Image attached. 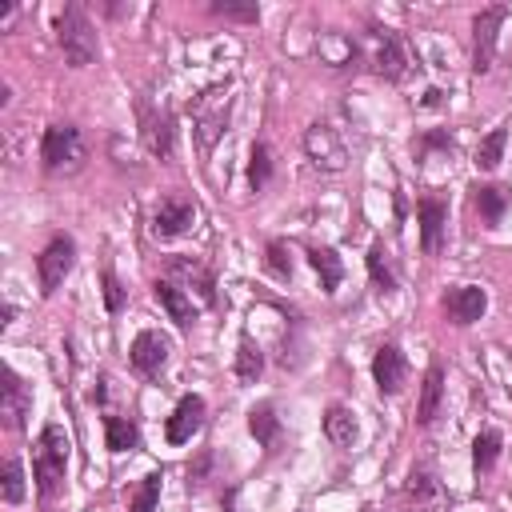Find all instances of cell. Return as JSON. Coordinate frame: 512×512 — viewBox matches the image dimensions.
Wrapping results in <instances>:
<instances>
[{
	"instance_id": "1",
	"label": "cell",
	"mask_w": 512,
	"mask_h": 512,
	"mask_svg": "<svg viewBox=\"0 0 512 512\" xmlns=\"http://www.w3.org/2000/svg\"><path fill=\"white\" fill-rule=\"evenodd\" d=\"M32 476H36V488L44 500H52L60 488H64V476H68V436L60 424H44L36 444H32Z\"/></svg>"
},
{
	"instance_id": "2",
	"label": "cell",
	"mask_w": 512,
	"mask_h": 512,
	"mask_svg": "<svg viewBox=\"0 0 512 512\" xmlns=\"http://www.w3.org/2000/svg\"><path fill=\"white\" fill-rule=\"evenodd\" d=\"M56 40H60V52L72 68H88L96 56H100V44H96V32L84 16L80 4H68L60 16H56Z\"/></svg>"
},
{
	"instance_id": "3",
	"label": "cell",
	"mask_w": 512,
	"mask_h": 512,
	"mask_svg": "<svg viewBox=\"0 0 512 512\" xmlns=\"http://www.w3.org/2000/svg\"><path fill=\"white\" fill-rule=\"evenodd\" d=\"M360 52H364V64L380 76V80H404L408 72V52L400 44V36L392 28H380V24H368L364 28V40H360Z\"/></svg>"
},
{
	"instance_id": "4",
	"label": "cell",
	"mask_w": 512,
	"mask_h": 512,
	"mask_svg": "<svg viewBox=\"0 0 512 512\" xmlns=\"http://www.w3.org/2000/svg\"><path fill=\"white\" fill-rule=\"evenodd\" d=\"M40 160L48 172H76L84 164V140L76 124H48L40 140Z\"/></svg>"
},
{
	"instance_id": "5",
	"label": "cell",
	"mask_w": 512,
	"mask_h": 512,
	"mask_svg": "<svg viewBox=\"0 0 512 512\" xmlns=\"http://www.w3.org/2000/svg\"><path fill=\"white\" fill-rule=\"evenodd\" d=\"M304 156L320 172H344V164H348V148L336 136V128H328V124H308L304 128Z\"/></svg>"
},
{
	"instance_id": "6",
	"label": "cell",
	"mask_w": 512,
	"mask_h": 512,
	"mask_svg": "<svg viewBox=\"0 0 512 512\" xmlns=\"http://www.w3.org/2000/svg\"><path fill=\"white\" fill-rule=\"evenodd\" d=\"M72 264H76V244H72V236H52V240L44 244V252L36 256L40 292L52 296V292L64 284V276L72 272Z\"/></svg>"
},
{
	"instance_id": "7",
	"label": "cell",
	"mask_w": 512,
	"mask_h": 512,
	"mask_svg": "<svg viewBox=\"0 0 512 512\" xmlns=\"http://www.w3.org/2000/svg\"><path fill=\"white\" fill-rule=\"evenodd\" d=\"M504 20H508L504 4H492V8L476 12V20H472V68L476 72L492 68V60H496V32H500Z\"/></svg>"
},
{
	"instance_id": "8",
	"label": "cell",
	"mask_w": 512,
	"mask_h": 512,
	"mask_svg": "<svg viewBox=\"0 0 512 512\" xmlns=\"http://www.w3.org/2000/svg\"><path fill=\"white\" fill-rule=\"evenodd\" d=\"M164 280H172L176 288H184V292H196L204 304H216V280H212V272L200 264V260H188V256H172L168 260V276Z\"/></svg>"
},
{
	"instance_id": "9",
	"label": "cell",
	"mask_w": 512,
	"mask_h": 512,
	"mask_svg": "<svg viewBox=\"0 0 512 512\" xmlns=\"http://www.w3.org/2000/svg\"><path fill=\"white\" fill-rule=\"evenodd\" d=\"M484 308H488V296L480 284H456L444 292V316L452 324H476L484 316Z\"/></svg>"
},
{
	"instance_id": "10",
	"label": "cell",
	"mask_w": 512,
	"mask_h": 512,
	"mask_svg": "<svg viewBox=\"0 0 512 512\" xmlns=\"http://www.w3.org/2000/svg\"><path fill=\"white\" fill-rule=\"evenodd\" d=\"M372 380H376V388H380L384 396H396V392L404 388V380H408V360H404V352H400L396 344H380V348H376V356H372Z\"/></svg>"
},
{
	"instance_id": "11",
	"label": "cell",
	"mask_w": 512,
	"mask_h": 512,
	"mask_svg": "<svg viewBox=\"0 0 512 512\" xmlns=\"http://www.w3.org/2000/svg\"><path fill=\"white\" fill-rule=\"evenodd\" d=\"M168 352H172L168 336H160V332H140V336L132 340V348H128V360H132V368H136L140 376H160V368L168 364Z\"/></svg>"
},
{
	"instance_id": "12",
	"label": "cell",
	"mask_w": 512,
	"mask_h": 512,
	"mask_svg": "<svg viewBox=\"0 0 512 512\" xmlns=\"http://www.w3.org/2000/svg\"><path fill=\"white\" fill-rule=\"evenodd\" d=\"M196 224V208L184 200V196H164L152 212V232L156 236H180Z\"/></svg>"
},
{
	"instance_id": "13",
	"label": "cell",
	"mask_w": 512,
	"mask_h": 512,
	"mask_svg": "<svg viewBox=\"0 0 512 512\" xmlns=\"http://www.w3.org/2000/svg\"><path fill=\"white\" fill-rule=\"evenodd\" d=\"M204 424V400L200 396H180V404L172 408L168 424H164V436L168 444H188Z\"/></svg>"
},
{
	"instance_id": "14",
	"label": "cell",
	"mask_w": 512,
	"mask_h": 512,
	"mask_svg": "<svg viewBox=\"0 0 512 512\" xmlns=\"http://www.w3.org/2000/svg\"><path fill=\"white\" fill-rule=\"evenodd\" d=\"M416 216H420V244H424L428 256H436L440 244H444V224H448V208H444V200L424 196V200L416 204Z\"/></svg>"
},
{
	"instance_id": "15",
	"label": "cell",
	"mask_w": 512,
	"mask_h": 512,
	"mask_svg": "<svg viewBox=\"0 0 512 512\" xmlns=\"http://www.w3.org/2000/svg\"><path fill=\"white\" fill-rule=\"evenodd\" d=\"M28 408H32V396H28L24 380H20L12 368H4V396H0V416H4V424H8V428H24Z\"/></svg>"
},
{
	"instance_id": "16",
	"label": "cell",
	"mask_w": 512,
	"mask_h": 512,
	"mask_svg": "<svg viewBox=\"0 0 512 512\" xmlns=\"http://www.w3.org/2000/svg\"><path fill=\"white\" fill-rule=\"evenodd\" d=\"M152 296L160 300V308L168 312V320H176V328H192L196 308H192V296L184 288H176L172 280H156L152 284Z\"/></svg>"
},
{
	"instance_id": "17",
	"label": "cell",
	"mask_w": 512,
	"mask_h": 512,
	"mask_svg": "<svg viewBox=\"0 0 512 512\" xmlns=\"http://www.w3.org/2000/svg\"><path fill=\"white\" fill-rule=\"evenodd\" d=\"M144 144H148L152 156L168 160L172 148H176V120L168 112H148L144 116Z\"/></svg>"
},
{
	"instance_id": "18",
	"label": "cell",
	"mask_w": 512,
	"mask_h": 512,
	"mask_svg": "<svg viewBox=\"0 0 512 512\" xmlns=\"http://www.w3.org/2000/svg\"><path fill=\"white\" fill-rule=\"evenodd\" d=\"M404 504H408V512H436L444 504V492L428 472H412L404 484Z\"/></svg>"
},
{
	"instance_id": "19",
	"label": "cell",
	"mask_w": 512,
	"mask_h": 512,
	"mask_svg": "<svg viewBox=\"0 0 512 512\" xmlns=\"http://www.w3.org/2000/svg\"><path fill=\"white\" fill-rule=\"evenodd\" d=\"M440 400H444V368L432 364L424 372V384H420V404H416V424H432L436 412H440Z\"/></svg>"
},
{
	"instance_id": "20",
	"label": "cell",
	"mask_w": 512,
	"mask_h": 512,
	"mask_svg": "<svg viewBox=\"0 0 512 512\" xmlns=\"http://www.w3.org/2000/svg\"><path fill=\"white\" fill-rule=\"evenodd\" d=\"M472 204H476V212L484 216V224H500L504 212H508V204H512V196H508V188H500V184H476V188H472Z\"/></svg>"
},
{
	"instance_id": "21",
	"label": "cell",
	"mask_w": 512,
	"mask_h": 512,
	"mask_svg": "<svg viewBox=\"0 0 512 512\" xmlns=\"http://www.w3.org/2000/svg\"><path fill=\"white\" fill-rule=\"evenodd\" d=\"M316 52H320V60L324 64H332V68H348L352 60H356V40L352 36H344V32H320V40H316Z\"/></svg>"
},
{
	"instance_id": "22",
	"label": "cell",
	"mask_w": 512,
	"mask_h": 512,
	"mask_svg": "<svg viewBox=\"0 0 512 512\" xmlns=\"http://www.w3.org/2000/svg\"><path fill=\"white\" fill-rule=\"evenodd\" d=\"M356 416L344 408V404H332L328 412H324V436L336 444V448H352L356 444Z\"/></svg>"
},
{
	"instance_id": "23",
	"label": "cell",
	"mask_w": 512,
	"mask_h": 512,
	"mask_svg": "<svg viewBox=\"0 0 512 512\" xmlns=\"http://www.w3.org/2000/svg\"><path fill=\"white\" fill-rule=\"evenodd\" d=\"M260 372H264V352H260V344L244 332L240 344H236V380H240V384H256Z\"/></svg>"
},
{
	"instance_id": "24",
	"label": "cell",
	"mask_w": 512,
	"mask_h": 512,
	"mask_svg": "<svg viewBox=\"0 0 512 512\" xmlns=\"http://www.w3.org/2000/svg\"><path fill=\"white\" fill-rule=\"evenodd\" d=\"M248 432L264 444V448H272L276 444V432H280V420H276V408L264 400V404H256L252 412H248Z\"/></svg>"
},
{
	"instance_id": "25",
	"label": "cell",
	"mask_w": 512,
	"mask_h": 512,
	"mask_svg": "<svg viewBox=\"0 0 512 512\" xmlns=\"http://www.w3.org/2000/svg\"><path fill=\"white\" fill-rule=\"evenodd\" d=\"M308 260H312V268L320 272V288H324V292H336V284H340V276H344L340 256H336L332 248H312Z\"/></svg>"
},
{
	"instance_id": "26",
	"label": "cell",
	"mask_w": 512,
	"mask_h": 512,
	"mask_svg": "<svg viewBox=\"0 0 512 512\" xmlns=\"http://www.w3.org/2000/svg\"><path fill=\"white\" fill-rule=\"evenodd\" d=\"M368 276H372V284L380 292H392L396 288V268H392V256H388L384 244H372L368 248Z\"/></svg>"
},
{
	"instance_id": "27",
	"label": "cell",
	"mask_w": 512,
	"mask_h": 512,
	"mask_svg": "<svg viewBox=\"0 0 512 512\" xmlns=\"http://www.w3.org/2000/svg\"><path fill=\"white\" fill-rule=\"evenodd\" d=\"M104 432H108V448L112 452H128V448L140 444V432H136V424L128 416H108L104 420Z\"/></svg>"
},
{
	"instance_id": "28",
	"label": "cell",
	"mask_w": 512,
	"mask_h": 512,
	"mask_svg": "<svg viewBox=\"0 0 512 512\" xmlns=\"http://www.w3.org/2000/svg\"><path fill=\"white\" fill-rule=\"evenodd\" d=\"M500 432L496 428H484L480 436H476V444H472V464H476V472H488L492 464H496V456H500Z\"/></svg>"
},
{
	"instance_id": "29",
	"label": "cell",
	"mask_w": 512,
	"mask_h": 512,
	"mask_svg": "<svg viewBox=\"0 0 512 512\" xmlns=\"http://www.w3.org/2000/svg\"><path fill=\"white\" fill-rule=\"evenodd\" d=\"M0 496H4V504H20L24 500V468H20L16 456H8L4 468H0Z\"/></svg>"
},
{
	"instance_id": "30",
	"label": "cell",
	"mask_w": 512,
	"mask_h": 512,
	"mask_svg": "<svg viewBox=\"0 0 512 512\" xmlns=\"http://www.w3.org/2000/svg\"><path fill=\"white\" fill-rule=\"evenodd\" d=\"M504 140H508V132H504V128H492V132L476 144V168L492 172V168L500 164V156H504Z\"/></svg>"
},
{
	"instance_id": "31",
	"label": "cell",
	"mask_w": 512,
	"mask_h": 512,
	"mask_svg": "<svg viewBox=\"0 0 512 512\" xmlns=\"http://www.w3.org/2000/svg\"><path fill=\"white\" fill-rule=\"evenodd\" d=\"M268 176H272V152H268V144H252V152H248V184L260 192L268 184Z\"/></svg>"
},
{
	"instance_id": "32",
	"label": "cell",
	"mask_w": 512,
	"mask_h": 512,
	"mask_svg": "<svg viewBox=\"0 0 512 512\" xmlns=\"http://www.w3.org/2000/svg\"><path fill=\"white\" fill-rule=\"evenodd\" d=\"M156 500H160V472L144 476V484L132 496V512H156Z\"/></svg>"
},
{
	"instance_id": "33",
	"label": "cell",
	"mask_w": 512,
	"mask_h": 512,
	"mask_svg": "<svg viewBox=\"0 0 512 512\" xmlns=\"http://www.w3.org/2000/svg\"><path fill=\"white\" fill-rule=\"evenodd\" d=\"M212 16H224V20H244V24H256V20H260V8H256V4H228V0H216V4H212Z\"/></svg>"
},
{
	"instance_id": "34",
	"label": "cell",
	"mask_w": 512,
	"mask_h": 512,
	"mask_svg": "<svg viewBox=\"0 0 512 512\" xmlns=\"http://www.w3.org/2000/svg\"><path fill=\"white\" fill-rule=\"evenodd\" d=\"M268 268H272L280 280H288V276H292V260H288V248H284L280 240H272V244H268Z\"/></svg>"
},
{
	"instance_id": "35",
	"label": "cell",
	"mask_w": 512,
	"mask_h": 512,
	"mask_svg": "<svg viewBox=\"0 0 512 512\" xmlns=\"http://www.w3.org/2000/svg\"><path fill=\"white\" fill-rule=\"evenodd\" d=\"M100 280H104V308H108V312H120V308H124V288H120L116 272H104Z\"/></svg>"
}]
</instances>
